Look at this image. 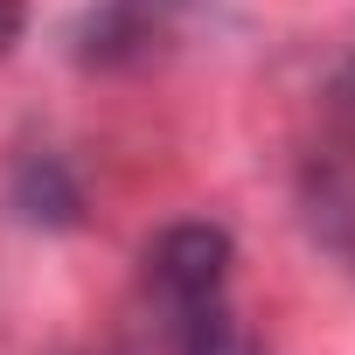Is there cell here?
Returning <instances> with one entry per match:
<instances>
[{"instance_id": "1", "label": "cell", "mask_w": 355, "mask_h": 355, "mask_svg": "<svg viewBox=\"0 0 355 355\" xmlns=\"http://www.w3.org/2000/svg\"><path fill=\"white\" fill-rule=\"evenodd\" d=\"M146 300L174 355H258L230 306V237L216 223H167L146 244Z\"/></svg>"}, {"instance_id": "2", "label": "cell", "mask_w": 355, "mask_h": 355, "mask_svg": "<svg viewBox=\"0 0 355 355\" xmlns=\"http://www.w3.org/2000/svg\"><path fill=\"white\" fill-rule=\"evenodd\" d=\"M300 223L334 272L355 279V63L320 98V139L300 160Z\"/></svg>"}, {"instance_id": "3", "label": "cell", "mask_w": 355, "mask_h": 355, "mask_svg": "<svg viewBox=\"0 0 355 355\" xmlns=\"http://www.w3.org/2000/svg\"><path fill=\"white\" fill-rule=\"evenodd\" d=\"M21 21H28V8H21V0H0V56L21 42Z\"/></svg>"}]
</instances>
